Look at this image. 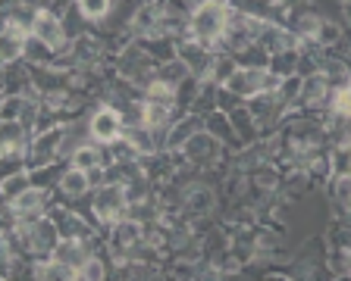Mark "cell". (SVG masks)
<instances>
[{
  "label": "cell",
  "instance_id": "obj_16",
  "mask_svg": "<svg viewBox=\"0 0 351 281\" xmlns=\"http://www.w3.org/2000/svg\"><path fill=\"white\" fill-rule=\"evenodd\" d=\"M135 238H138V228L132 222H119V244H132Z\"/></svg>",
  "mask_w": 351,
  "mask_h": 281
},
{
  "label": "cell",
  "instance_id": "obj_15",
  "mask_svg": "<svg viewBox=\"0 0 351 281\" xmlns=\"http://www.w3.org/2000/svg\"><path fill=\"white\" fill-rule=\"evenodd\" d=\"M75 278H104V266H101V260H91V256H88V260L82 263L79 269H75Z\"/></svg>",
  "mask_w": 351,
  "mask_h": 281
},
{
  "label": "cell",
  "instance_id": "obj_11",
  "mask_svg": "<svg viewBox=\"0 0 351 281\" xmlns=\"http://www.w3.org/2000/svg\"><path fill=\"white\" fill-rule=\"evenodd\" d=\"M32 244L35 250H53V228L47 222L32 225Z\"/></svg>",
  "mask_w": 351,
  "mask_h": 281
},
{
  "label": "cell",
  "instance_id": "obj_1",
  "mask_svg": "<svg viewBox=\"0 0 351 281\" xmlns=\"http://www.w3.org/2000/svg\"><path fill=\"white\" fill-rule=\"evenodd\" d=\"M229 29V10L219 0H204L191 16V35L201 44H217L219 38H226Z\"/></svg>",
  "mask_w": 351,
  "mask_h": 281
},
{
  "label": "cell",
  "instance_id": "obj_3",
  "mask_svg": "<svg viewBox=\"0 0 351 281\" xmlns=\"http://www.w3.org/2000/svg\"><path fill=\"white\" fill-rule=\"evenodd\" d=\"M270 85V75L263 69H239L226 79V91L239 94V97H251V94H261L263 88Z\"/></svg>",
  "mask_w": 351,
  "mask_h": 281
},
{
  "label": "cell",
  "instance_id": "obj_19",
  "mask_svg": "<svg viewBox=\"0 0 351 281\" xmlns=\"http://www.w3.org/2000/svg\"><path fill=\"white\" fill-rule=\"evenodd\" d=\"M348 209H351V197H348Z\"/></svg>",
  "mask_w": 351,
  "mask_h": 281
},
{
  "label": "cell",
  "instance_id": "obj_14",
  "mask_svg": "<svg viewBox=\"0 0 351 281\" xmlns=\"http://www.w3.org/2000/svg\"><path fill=\"white\" fill-rule=\"evenodd\" d=\"M332 109H336L339 116H351V85L339 88L336 97H332Z\"/></svg>",
  "mask_w": 351,
  "mask_h": 281
},
{
  "label": "cell",
  "instance_id": "obj_18",
  "mask_svg": "<svg viewBox=\"0 0 351 281\" xmlns=\"http://www.w3.org/2000/svg\"><path fill=\"white\" fill-rule=\"evenodd\" d=\"M345 13H348V16H351V0H345Z\"/></svg>",
  "mask_w": 351,
  "mask_h": 281
},
{
  "label": "cell",
  "instance_id": "obj_10",
  "mask_svg": "<svg viewBox=\"0 0 351 281\" xmlns=\"http://www.w3.org/2000/svg\"><path fill=\"white\" fill-rule=\"evenodd\" d=\"M167 116H169V103L147 101L145 103V129H157V125H163Z\"/></svg>",
  "mask_w": 351,
  "mask_h": 281
},
{
  "label": "cell",
  "instance_id": "obj_12",
  "mask_svg": "<svg viewBox=\"0 0 351 281\" xmlns=\"http://www.w3.org/2000/svg\"><path fill=\"white\" fill-rule=\"evenodd\" d=\"M73 166L75 169H97L101 166V153L97 150H91V147H82V150H75V157H73Z\"/></svg>",
  "mask_w": 351,
  "mask_h": 281
},
{
  "label": "cell",
  "instance_id": "obj_6",
  "mask_svg": "<svg viewBox=\"0 0 351 281\" xmlns=\"http://www.w3.org/2000/svg\"><path fill=\"white\" fill-rule=\"evenodd\" d=\"M53 256H57L60 266H66L69 272H75V269H79L82 263L88 260V250H85V244H82V241L69 238V241H63V244L53 250Z\"/></svg>",
  "mask_w": 351,
  "mask_h": 281
},
{
  "label": "cell",
  "instance_id": "obj_4",
  "mask_svg": "<svg viewBox=\"0 0 351 281\" xmlns=\"http://www.w3.org/2000/svg\"><path fill=\"white\" fill-rule=\"evenodd\" d=\"M32 35H35L44 47L57 51L60 44H63V25H60V19L57 16H51L47 10H38L35 22H32Z\"/></svg>",
  "mask_w": 351,
  "mask_h": 281
},
{
  "label": "cell",
  "instance_id": "obj_7",
  "mask_svg": "<svg viewBox=\"0 0 351 281\" xmlns=\"http://www.w3.org/2000/svg\"><path fill=\"white\" fill-rule=\"evenodd\" d=\"M41 209H44V194L41 191H22V194L13 200V213L22 219V222H32Z\"/></svg>",
  "mask_w": 351,
  "mask_h": 281
},
{
  "label": "cell",
  "instance_id": "obj_9",
  "mask_svg": "<svg viewBox=\"0 0 351 281\" xmlns=\"http://www.w3.org/2000/svg\"><path fill=\"white\" fill-rule=\"evenodd\" d=\"M60 187H63L66 194L69 197H82L88 191V172L85 169H69V172L63 175V178H60Z\"/></svg>",
  "mask_w": 351,
  "mask_h": 281
},
{
  "label": "cell",
  "instance_id": "obj_17",
  "mask_svg": "<svg viewBox=\"0 0 351 281\" xmlns=\"http://www.w3.org/2000/svg\"><path fill=\"white\" fill-rule=\"evenodd\" d=\"M19 147H22V137H19V131H16V129H10V131H7V144H3V153H7V157H13V153L19 150Z\"/></svg>",
  "mask_w": 351,
  "mask_h": 281
},
{
  "label": "cell",
  "instance_id": "obj_13",
  "mask_svg": "<svg viewBox=\"0 0 351 281\" xmlns=\"http://www.w3.org/2000/svg\"><path fill=\"white\" fill-rule=\"evenodd\" d=\"M79 10L85 19H101V16H107L110 0H79Z\"/></svg>",
  "mask_w": 351,
  "mask_h": 281
},
{
  "label": "cell",
  "instance_id": "obj_5",
  "mask_svg": "<svg viewBox=\"0 0 351 281\" xmlns=\"http://www.w3.org/2000/svg\"><path fill=\"white\" fill-rule=\"evenodd\" d=\"M91 135H95L97 141H119V135H123V119H119L117 109H110V107L97 109L95 119H91Z\"/></svg>",
  "mask_w": 351,
  "mask_h": 281
},
{
  "label": "cell",
  "instance_id": "obj_8",
  "mask_svg": "<svg viewBox=\"0 0 351 281\" xmlns=\"http://www.w3.org/2000/svg\"><path fill=\"white\" fill-rule=\"evenodd\" d=\"M25 51V29H19L16 22H7L3 25V59H16Z\"/></svg>",
  "mask_w": 351,
  "mask_h": 281
},
{
  "label": "cell",
  "instance_id": "obj_2",
  "mask_svg": "<svg viewBox=\"0 0 351 281\" xmlns=\"http://www.w3.org/2000/svg\"><path fill=\"white\" fill-rule=\"evenodd\" d=\"M95 213L104 222H119L125 213V187H119V185L104 187L95 200Z\"/></svg>",
  "mask_w": 351,
  "mask_h": 281
}]
</instances>
